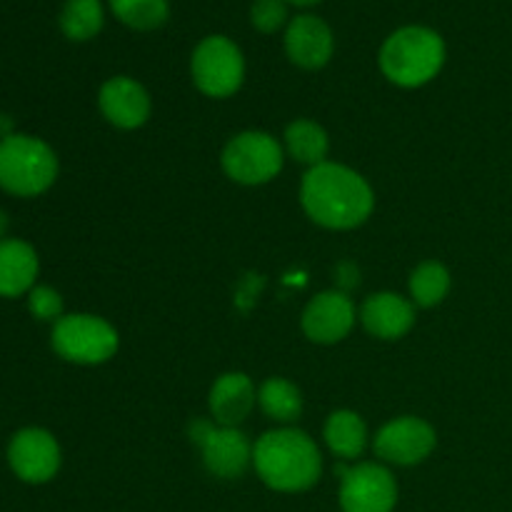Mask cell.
I'll return each mask as SVG.
<instances>
[{"instance_id":"ac0fdd59","label":"cell","mask_w":512,"mask_h":512,"mask_svg":"<svg viewBox=\"0 0 512 512\" xmlns=\"http://www.w3.org/2000/svg\"><path fill=\"white\" fill-rule=\"evenodd\" d=\"M325 443L338 458L353 460L363 455L368 445V428L353 410H335L325 423Z\"/></svg>"},{"instance_id":"8992f818","label":"cell","mask_w":512,"mask_h":512,"mask_svg":"<svg viewBox=\"0 0 512 512\" xmlns=\"http://www.w3.org/2000/svg\"><path fill=\"white\" fill-rule=\"evenodd\" d=\"M193 83L210 98H228L238 93L245 78V60L238 45L225 35L200 40L190 60Z\"/></svg>"},{"instance_id":"cb8c5ba5","label":"cell","mask_w":512,"mask_h":512,"mask_svg":"<svg viewBox=\"0 0 512 512\" xmlns=\"http://www.w3.org/2000/svg\"><path fill=\"white\" fill-rule=\"evenodd\" d=\"M250 23L260 33H278L288 23V0H255Z\"/></svg>"},{"instance_id":"6da1fadb","label":"cell","mask_w":512,"mask_h":512,"mask_svg":"<svg viewBox=\"0 0 512 512\" xmlns=\"http://www.w3.org/2000/svg\"><path fill=\"white\" fill-rule=\"evenodd\" d=\"M300 200L310 218L330 230H353L373 213V188L353 168L320 163L305 173Z\"/></svg>"},{"instance_id":"44dd1931","label":"cell","mask_w":512,"mask_h":512,"mask_svg":"<svg viewBox=\"0 0 512 512\" xmlns=\"http://www.w3.org/2000/svg\"><path fill=\"white\" fill-rule=\"evenodd\" d=\"M105 13L100 0H65L60 10V30L65 38L83 43L103 30Z\"/></svg>"},{"instance_id":"ffe728a7","label":"cell","mask_w":512,"mask_h":512,"mask_svg":"<svg viewBox=\"0 0 512 512\" xmlns=\"http://www.w3.org/2000/svg\"><path fill=\"white\" fill-rule=\"evenodd\" d=\"M258 403L263 413L278 423H293L303 413V395L285 378L265 380L258 390Z\"/></svg>"},{"instance_id":"4316f807","label":"cell","mask_w":512,"mask_h":512,"mask_svg":"<svg viewBox=\"0 0 512 512\" xmlns=\"http://www.w3.org/2000/svg\"><path fill=\"white\" fill-rule=\"evenodd\" d=\"M5 233H8V215H5L3 210H0V238H3Z\"/></svg>"},{"instance_id":"9a60e30c","label":"cell","mask_w":512,"mask_h":512,"mask_svg":"<svg viewBox=\"0 0 512 512\" xmlns=\"http://www.w3.org/2000/svg\"><path fill=\"white\" fill-rule=\"evenodd\" d=\"M360 320L375 338L398 340L413 328L415 305L398 293H375L363 303Z\"/></svg>"},{"instance_id":"30bf717a","label":"cell","mask_w":512,"mask_h":512,"mask_svg":"<svg viewBox=\"0 0 512 512\" xmlns=\"http://www.w3.org/2000/svg\"><path fill=\"white\" fill-rule=\"evenodd\" d=\"M435 430L433 425L425 423L423 418H413V415H405V418L390 420L388 425L378 430L375 435V455L383 458L385 463L393 465H418L428 458L435 450Z\"/></svg>"},{"instance_id":"603a6c76","label":"cell","mask_w":512,"mask_h":512,"mask_svg":"<svg viewBox=\"0 0 512 512\" xmlns=\"http://www.w3.org/2000/svg\"><path fill=\"white\" fill-rule=\"evenodd\" d=\"M110 10L133 30H158L170 18L168 0H110Z\"/></svg>"},{"instance_id":"83f0119b","label":"cell","mask_w":512,"mask_h":512,"mask_svg":"<svg viewBox=\"0 0 512 512\" xmlns=\"http://www.w3.org/2000/svg\"><path fill=\"white\" fill-rule=\"evenodd\" d=\"M288 3L300 5V8H305V5H315V3H320V0H288Z\"/></svg>"},{"instance_id":"277c9868","label":"cell","mask_w":512,"mask_h":512,"mask_svg":"<svg viewBox=\"0 0 512 512\" xmlns=\"http://www.w3.org/2000/svg\"><path fill=\"white\" fill-rule=\"evenodd\" d=\"M58 178L53 148L33 135L13 133L0 140V188L18 198L45 193Z\"/></svg>"},{"instance_id":"e0dca14e","label":"cell","mask_w":512,"mask_h":512,"mask_svg":"<svg viewBox=\"0 0 512 512\" xmlns=\"http://www.w3.org/2000/svg\"><path fill=\"white\" fill-rule=\"evenodd\" d=\"M38 278V255L23 240H0V295L18 298L33 290Z\"/></svg>"},{"instance_id":"5bb4252c","label":"cell","mask_w":512,"mask_h":512,"mask_svg":"<svg viewBox=\"0 0 512 512\" xmlns=\"http://www.w3.org/2000/svg\"><path fill=\"white\" fill-rule=\"evenodd\" d=\"M285 50L298 68H323L333 58V30L318 15H298V18L290 20L288 30H285Z\"/></svg>"},{"instance_id":"ba28073f","label":"cell","mask_w":512,"mask_h":512,"mask_svg":"<svg viewBox=\"0 0 512 512\" xmlns=\"http://www.w3.org/2000/svg\"><path fill=\"white\" fill-rule=\"evenodd\" d=\"M190 438L203 450L205 468L215 478H240L253 463V448L238 428H223V425L198 420L190 428Z\"/></svg>"},{"instance_id":"7a4b0ae2","label":"cell","mask_w":512,"mask_h":512,"mask_svg":"<svg viewBox=\"0 0 512 512\" xmlns=\"http://www.w3.org/2000/svg\"><path fill=\"white\" fill-rule=\"evenodd\" d=\"M253 465L260 480L278 493H303L323 473V458L308 433L295 428L270 430L253 445Z\"/></svg>"},{"instance_id":"3957f363","label":"cell","mask_w":512,"mask_h":512,"mask_svg":"<svg viewBox=\"0 0 512 512\" xmlns=\"http://www.w3.org/2000/svg\"><path fill=\"white\" fill-rule=\"evenodd\" d=\"M443 65V38L425 25H405L395 30L380 48V68L385 78L400 88H420L430 83Z\"/></svg>"},{"instance_id":"2e32d148","label":"cell","mask_w":512,"mask_h":512,"mask_svg":"<svg viewBox=\"0 0 512 512\" xmlns=\"http://www.w3.org/2000/svg\"><path fill=\"white\" fill-rule=\"evenodd\" d=\"M255 393L253 380L245 373H225L210 388V415H213L215 425L223 428H238L250 410L255 408Z\"/></svg>"},{"instance_id":"d6986e66","label":"cell","mask_w":512,"mask_h":512,"mask_svg":"<svg viewBox=\"0 0 512 512\" xmlns=\"http://www.w3.org/2000/svg\"><path fill=\"white\" fill-rule=\"evenodd\" d=\"M285 148H288L290 158L298 163L315 168V165L325 163L330 150V138L318 123L313 120H293L285 130Z\"/></svg>"},{"instance_id":"9c48e42d","label":"cell","mask_w":512,"mask_h":512,"mask_svg":"<svg viewBox=\"0 0 512 512\" xmlns=\"http://www.w3.org/2000/svg\"><path fill=\"white\" fill-rule=\"evenodd\" d=\"M340 508L343 512H393L398 503V483L393 473L378 463H360L340 470Z\"/></svg>"},{"instance_id":"5b68a950","label":"cell","mask_w":512,"mask_h":512,"mask_svg":"<svg viewBox=\"0 0 512 512\" xmlns=\"http://www.w3.org/2000/svg\"><path fill=\"white\" fill-rule=\"evenodd\" d=\"M53 350L68 363L100 365L118 353V333L98 315H63L53 325Z\"/></svg>"},{"instance_id":"d4e9b609","label":"cell","mask_w":512,"mask_h":512,"mask_svg":"<svg viewBox=\"0 0 512 512\" xmlns=\"http://www.w3.org/2000/svg\"><path fill=\"white\" fill-rule=\"evenodd\" d=\"M28 308L33 318L38 320H55L58 323L63 318V298H60L58 290L48 288V285H38V288L30 290Z\"/></svg>"},{"instance_id":"7402d4cb","label":"cell","mask_w":512,"mask_h":512,"mask_svg":"<svg viewBox=\"0 0 512 512\" xmlns=\"http://www.w3.org/2000/svg\"><path fill=\"white\" fill-rule=\"evenodd\" d=\"M450 293V273L443 263H428L418 265L410 275V298L413 305L418 308H435L445 300V295Z\"/></svg>"},{"instance_id":"8fae6325","label":"cell","mask_w":512,"mask_h":512,"mask_svg":"<svg viewBox=\"0 0 512 512\" xmlns=\"http://www.w3.org/2000/svg\"><path fill=\"white\" fill-rule=\"evenodd\" d=\"M8 463L23 483L40 485L55 478L60 470V445L48 430L25 428L13 435Z\"/></svg>"},{"instance_id":"7c38bea8","label":"cell","mask_w":512,"mask_h":512,"mask_svg":"<svg viewBox=\"0 0 512 512\" xmlns=\"http://www.w3.org/2000/svg\"><path fill=\"white\" fill-rule=\"evenodd\" d=\"M355 325V305L340 290L315 295L303 313V333L318 345H333L348 338Z\"/></svg>"},{"instance_id":"484cf974","label":"cell","mask_w":512,"mask_h":512,"mask_svg":"<svg viewBox=\"0 0 512 512\" xmlns=\"http://www.w3.org/2000/svg\"><path fill=\"white\" fill-rule=\"evenodd\" d=\"M8 135H13V123H10L8 115H0V140L8 138Z\"/></svg>"},{"instance_id":"4fadbf2b","label":"cell","mask_w":512,"mask_h":512,"mask_svg":"<svg viewBox=\"0 0 512 512\" xmlns=\"http://www.w3.org/2000/svg\"><path fill=\"white\" fill-rule=\"evenodd\" d=\"M98 105L105 120L120 130H135L150 118L148 90L128 75H115L108 83H103Z\"/></svg>"},{"instance_id":"52a82bcc","label":"cell","mask_w":512,"mask_h":512,"mask_svg":"<svg viewBox=\"0 0 512 512\" xmlns=\"http://www.w3.org/2000/svg\"><path fill=\"white\" fill-rule=\"evenodd\" d=\"M283 160L280 143L263 130L235 135L223 150V170L240 185L270 183L283 170Z\"/></svg>"}]
</instances>
